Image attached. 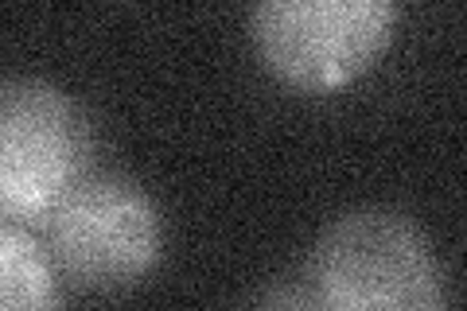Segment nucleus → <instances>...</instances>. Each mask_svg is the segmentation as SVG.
<instances>
[{
    "label": "nucleus",
    "instance_id": "obj_4",
    "mask_svg": "<svg viewBox=\"0 0 467 311\" xmlns=\"http://www.w3.org/2000/svg\"><path fill=\"white\" fill-rule=\"evenodd\" d=\"M43 233L55 273L86 292L133 288L156 269L164 249L156 202L121 175H90L51 214Z\"/></svg>",
    "mask_w": 467,
    "mask_h": 311
},
{
    "label": "nucleus",
    "instance_id": "obj_5",
    "mask_svg": "<svg viewBox=\"0 0 467 311\" xmlns=\"http://www.w3.org/2000/svg\"><path fill=\"white\" fill-rule=\"evenodd\" d=\"M0 311H58V273L32 230L0 226Z\"/></svg>",
    "mask_w": 467,
    "mask_h": 311
},
{
    "label": "nucleus",
    "instance_id": "obj_6",
    "mask_svg": "<svg viewBox=\"0 0 467 311\" xmlns=\"http://www.w3.org/2000/svg\"><path fill=\"white\" fill-rule=\"evenodd\" d=\"M245 311H327L312 285H273Z\"/></svg>",
    "mask_w": 467,
    "mask_h": 311
},
{
    "label": "nucleus",
    "instance_id": "obj_2",
    "mask_svg": "<svg viewBox=\"0 0 467 311\" xmlns=\"http://www.w3.org/2000/svg\"><path fill=\"white\" fill-rule=\"evenodd\" d=\"M94 137L75 98L43 78H8L0 90V211L43 230L90 180Z\"/></svg>",
    "mask_w": 467,
    "mask_h": 311
},
{
    "label": "nucleus",
    "instance_id": "obj_3",
    "mask_svg": "<svg viewBox=\"0 0 467 311\" xmlns=\"http://www.w3.org/2000/svg\"><path fill=\"white\" fill-rule=\"evenodd\" d=\"M393 24L398 8L389 0H269L254 8L250 36L273 78L331 94L386 55Z\"/></svg>",
    "mask_w": 467,
    "mask_h": 311
},
{
    "label": "nucleus",
    "instance_id": "obj_1",
    "mask_svg": "<svg viewBox=\"0 0 467 311\" xmlns=\"http://www.w3.org/2000/svg\"><path fill=\"white\" fill-rule=\"evenodd\" d=\"M312 288L327 311H448L441 257L413 218L347 211L312 249Z\"/></svg>",
    "mask_w": 467,
    "mask_h": 311
}]
</instances>
